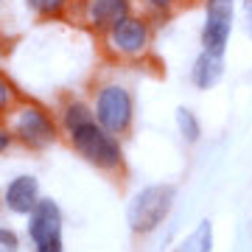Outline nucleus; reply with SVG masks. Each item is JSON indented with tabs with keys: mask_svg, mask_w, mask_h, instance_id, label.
<instances>
[{
	"mask_svg": "<svg viewBox=\"0 0 252 252\" xmlns=\"http://www.w3.org/2000/svg\"><path fill=\"white\" fill-rule=\"evenodd\" d=\"M93 115L109 135H126L135 121V95L129 87L118 84V81H104L93 93Z\"/></svg>",
	"mask_w": 252,
	"mask_h": 252,
	"instance_id": "nucleus-2",
	"label": "nucleus"
},
{
	"mask_svg": "<svg viewBox=\"0 0 252 252\" xmlns=\"http://www.w3.org/2000/svg\"><path fill=\"white\" fill-rule=\"evenodd\" d=\"M11 140H14V135L9 132V126H3V124H0V154H3V152H9V149H11Z\"/></svg>",
	"mask_w": 252,
	"mask_h": 252,
	"instance_id": "nucleus-18",
	"label": "nucleus"
},
{
	"mask_svg": "<svg viewBox=\"0 0 252 252\" xmlns=\"http://www.w3.org/2000/svg\"><path fill=\"white\" fill-rule=\"evenodd\" d=\"M146 9L149 11H157V14H165V11H171L180 0H143Z\"/></svg>",
	"mask_w": 252,
	"mask_h": 252,
	"instance_id": "nucleus-16",
	"label": "nucleus"
},
{
	"mask_svg": "<svg viewBox=\"0 0 252 252\" xmlns=\"http://www.w3.org/2000/svg\"><path fill=\"white\" fill-rule=\"evenodd\" d=\"M20 250V238L14 230L9 227H0V252H17Z\"/></svg>",
	"mask_w": 252,
	"mask_h": 252,
	"instance_id": "nucleus-14",
	"label": "nucleus"
},
{
	"mask_svg": "<svg viewBox=\"0 0 252 252\" xmlns=\"http://www.w3.org/2000/svg\"><path fill=\"white\" fill-rule=\"evenodd\" d=\"M9 132L14 135V140L26 146V149H48V146L56 143L59 137V126L51 118V112H45L36 104H20L14 112H11L9 121Z\"/></svg>",
	"mask_w": 252,
	"mask_h": 252,
	"instance_id": "nucleus-4",
	"label": "nucleus"
},
{
	"mask_svg": "<svg viewBox=\"0 0 252 252\" xmlns=\"http://www.w3.org/2000/svg\"><path fill=\"white\" fill-rule=\"evenodd\" d=\"M11 104H14V90H11V84L3 76H0V112H6V109H11Z\"/></svg>",
	"mask_w": 252,
	"mask_h": 252,
	"instance_id": "nucleus-15",
	"label": "nucleus"
},
{
	"mask_svg": "<svg viewBox=\"0 0 252 252\" xmlns=\"http://www.w3.org/2000/svg\"><path fill=\"white\" fill-rule=\"evenodd\" d=\"M177 252H213V224L207 219L199 221V227L185 238V244Z\"/></svg>",
	"mask_w": 252,
	"mask_h": 252,
	"instance_id": "nucleus-12",
	"label": "nucleus"
},
{
	"mask_svg": "<svg viewBox=\"0 0 252 252\" xmlns=\"http://www.w3.org/2000/svg\"><path fill=\"white\" fill-rule=\"evenodd\" d=\"M174 121H177V132L182 135L185 143H199V137H202V124H199V115L193 112V109L177 107Z\"/></svg>",
	"mask_w": 252,
	"mask_h": 252,
	"instance_id": "nucleus-11",
	"label": "nucleus"
},
{
	"mask_svg": "<svg viewBox=\"0 0 252 252\" xmlns=\"http://www.w3.org/2000/svg\"><path fill=\"white\" fill-rule=\"evenodd\" d=\"M241 9H244V34L252 39V0H241Z\"/></svg>",
	"mask_w": 252,
	"mask_h": 252,
	"instance_id": "nucleus-17",
	"label": "nucleus"
},
{
	"mask_svg": "<svg viewBox=\"0 0 252 252\" xmlns=\"http://www.w3.org/2000/svg\"><path fill=\"white\" fill-rule=\"evenodd\" d=\"M62 129H64V135L70 137V146L79 152V157H84L98 171L115 174L124 168L121 137L109 135L107 129L95 121L90 104L67 101L62 109Z\"/></svg>",
	"mask_w": 252,
	"mask_h": 252,
	"instance_id": "nucleus-1",
	"label": "nucleus"
},
{
	"mask_svg": "<svg viewBox=\"0 0 252 252\" xmlns=\"http://www.w3.org/2000/svg\"><path fill=\"white\" fill-rule=\"evenodd\" d=\"M104 48L109 51V56L115 59H140L149 54L152 48V26L149 20L140 14H129L126 20H121L115 28H109L104 34Z\"/></svg>",
	"mask_w": 252,
	"mask_h": 252,
	"instance_id": "nucleus-5",
	"label": "nucleus"
},
{
	"mask_svg": "<svg viewBox=\"0 0 252 252\" xmlns=\"http://www.w3.org/2000/svg\"><path fill=\"white\" fill-rule=\"evenodd\" d=\"M0 3H3V0H0Z\"/></svg>",
	"mask_w": 252,
	"mask_h": 252,
	"instance_id": "nucleus-19",
	"label": "nucleus"
},
{
	"mask_svg": "<svg viewBox=\"0 0 252 252\" xmlns=\"http://www.w3.org/2000/svg\"><path fill=\"white\" fill-rule=\"evenodd\" d=\"M39 182L31 177V174H20L14 180L6 185L3 190V205L9 207L11 213H17V216H31V210L39 205Z\"/></svg>",
	"mask_w": 252,
	"mask_h": 252,
	"instance_id": "nucleus-9",
	"label": "nucleus"
},
{
	"mask_svg": "<svg viewBox=\"0 0 252 252\" xmlns=\"http://www.w3.org/2000/svg\"><path fill=\"white\" fill-rule=\"evenodd\" d=\"M224 54H210V51H199L196 59L190 62V84L196 90H213L219 81L224 79Z\"/></svg>",
	"mask_w": 252,
	"mask_h": 252,
	"instance_id": "nucleus-10",
	"label": "nucleus"
},
{
	"mask_svg": "<svg viewBox=\"0 0 252 252\" xmlns=\"http://www.w3.org/2000/svg\"><path fill=\"white\" fill-rule=\"evenodd\" d=\"M235 6H238V0H205L202 3V11H205V20H202V28H199L202 51L227 54L235 26Z\"/></svg>",
	"mask_w": 252,
	"mask_h": 252,
	"instance_id": "nucleus-6",
	"label": "nucleus"
},
{
	"mask_svg": "<svg viewBox=\"0 0 252 252\" xmlns=\"http://www.w3.org/2000/svg\"><path fill=\"white\" fill-rule=\"evenodd\" d=\"M174 199H177V188L174 185H146L132 196L129 210H126V221L129 230L135 235H149L165 221V216L171 213Z\"/></svg>",
	"mask_w": 252,
	"mask_h": 252,
	"instance_id": "nucleus-3",
	"label": "nucleus"
},
{
	"mask_svg": "<svg viewBox=\"0 0 252 252\" xmlns=\"http://www.w3.org/2000/svg\"><path fill=\"white\" fill-rule=\"evenodd\" d=\"M28 238L34 252H64L62 241V210L54 199H39L28 216Z\"/></svg>",
	"mask_w": 252,
	"mask_h": 252,
	"instance_id": "nucleus-7",
	"label": "nucleus"
},
{
	"mask_svg": "<svg viewBox=\"0 0 252 252\" xmlns=\"http://www.w3.org/2000/svg\"><path fill=\"white\" fill-rule=\"evenodd\" d=\"M132 11V0H84V17L95 31L107 34L121 20H126Z\"/></svg>",
	"mask_w": 252,
	"mask_h": 252,
	"instance_id": "nucleus-8",
	"label": "nucleus"
},
{
	"mask_svg": "<svg viewBox=\"0 0 252 252\" xmlns=\"http://www.w3.org/2000/svg\"><path fill=\"white\" fill-rule=\"evenodd\" d=\"M26 6L36 17H62L67 0H26Z\"/></svg>",
	"mask_w": 252,
	"mask_h": 252,
	"instance_id": "nucleus-13",
	"label": "nucleus"
}]
</instances>
